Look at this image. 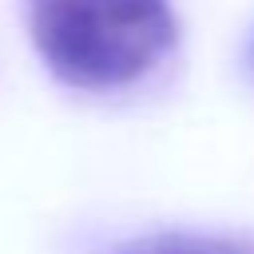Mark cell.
<instances>
[{"instance_id": "obj_1", "label": "cell", "mask_w": 254, "mask_h": 254, "mask_svg": "<svg viewBox=\"0 0 254 254\" xmlns=\"http://www.w3.org/2000/svg\"><path fill=\"white\" fill-rule=\"evenodd\" d=\"M28 28L52 75L83 91L143 79L179 40L171 0H28Z\"/></svg>"}, {"instance_id": "obj_2", "label": "cell", "mask_w": 254, "mask_h": 254, "mask_svg": "<svg viewBox=\"0 0 254 254\" xmlns=\"http://www.w3.org/2000/svg\"><path fill=\"white\" fill-rule=\"evenodd\" d=\"M115 254H254V246L234 238H202V234H151L119 246Z\"/></svg>"}]
</instances>
